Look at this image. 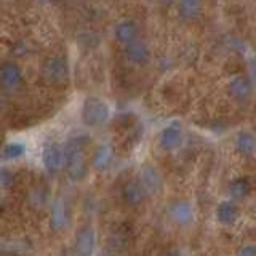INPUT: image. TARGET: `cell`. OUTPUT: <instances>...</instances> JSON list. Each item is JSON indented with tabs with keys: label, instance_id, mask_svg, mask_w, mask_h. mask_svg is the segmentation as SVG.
I'll use <instances>...</instances> for the list:
<instances>
[{
	"label": "cell",
	"instance_id": "obj_1",
	"mask_svg": "<svg viewBox=\"0 0 256 256\" xmlns=\"http://www.w3.org/2000/svg\"><path fill=\"white\" fill-rule=\"evenodd\" d=\"M90 138L86 134L70 136L64 144V170L72 181H80L86 174V150Z\"/></svg>",
	"mask_w": 256,
	"mask_h": 256
},
{
	"label": "cell",
	"instance_id": "obj_2",
	"mask_svg": "<svg viewBox=\"0 0 256 256\" xmlns=\"http://www.w3.org/2000/svg\"><path fill=\"white\" fill-rule=\"evenodd\" d=\"M112 116L109 102L96 94H88L80 108V118L86 128H100L104 126Z\"/></svg>",
	"mask_w": 256,
	"mask_h": 256
},
{
	"label": "cell",
	"instance_id": "obj_3",
	"mask_svg": "<svg viewBox=\"0 0 256 256\" xmlns=\"http://www.w3.org/2000/svg\"><path fill=\"white\" fill-rule=\"evenodd\" d=\"M40 76L50 85H62L69 80L70 68L68 58L61 54H53L42 62L40 66Z\"/></svg>",
	"mask_w": 256,
	"mask_h": 256
},
{
	"label": "cell",
	"instance_id": "obj_4",
	"mask_svg": "<svg viewBox=\"0 0 256 256\" xmlns=\"http://www.w3.org/2000/svg\"><path fill=\"white\" fill-rule=\"evenodd\" d=\"M166 216L173 226L180 229H189L194 226L197 218L196 205L188 198H176L168 205Z\"/></svg>",
	"mask_w": 256,
	"mask_h": 256
},
{
	"label": "cell",
	"instance_id": "obj_5",
	"mask_svg": "<svg viewBox=\"0 0 256 256\" xmlns=\"http://www.w3.org/2000/svg\"><path fill=\"white\" fill-rule=\"evenodd\" d=\"M184 144V130L180 122H170L166 124L157 134V148L166 152V154H173V152L180 150Z\"/></svg>",
	"mask_w": 256,
	"mask_h": 256
},
{
	"label": "cell",
	"instance_id": "obj_6",
	"mask_svg": "<svg viewBox=\"0 0 256 256\" xmlns=\"http://www.w3.org/2000/svg\"><path fill=\"white\" fill-rule=\"evenodd\" d=\"M136 178H138V181L141 182V186L148 192L149 197H156L158 194H162V190L165 189L164 174L154 164H149V162L142 164L140 166V172Z\"/></svg>",
	"mask_w": 256,
	"mask_h": 256
},
{
	"label": "cell",
	"instance_id": "obj_7",
	"mask_svg": "<svg viewBox=\"0 0 256 256\" xmlns=\"http://www.w3.org/2000/svg\"><path fill=\"white\" fill-rule=\"evenodd\" d=\"M96 252V230L92 224H84L76 230L74 236V254L76 256H94Z\"/></svg>",
	"mask_w": 256,
	"mask_h": 256
},
{
	"label": "cell",
	"instance_id": "obj_8",
	"mask_svg": "<svg viewBox=\"0 0 256 256\" xmlns=\"http://www.w3.org/2000/svg\"><path fill=\"white\" fill-rule=\"evenodd\" d=\"M24 84V72L16 61L6 60L0 64V85L8 92L20 90Z\"/></svg>",
	"mask_w": 256,
	"mask_h": 256
},
{
	"label": "cell",
	"instance_id": "obj_9",
	"mask_svg": "<svg viewBox=\"0 0 256 256\" xmlns=\"http://www.w3.org/2000/svg\"><path fill=\"white\" fill-rule=\"evenodd\" d=\"M42 165L48 174H58L64 170V146L58 142H48L42 149Z\"/></svg>",
	"mask_w": 256,
	"mask_h": 256
},
{
	"label": "cell",
	"instance_id": "obj_10",
	"mask_svg": "<svg viewBox=\"0 0 256 256\" xmlns=\"http://www.w3.org/2000/svg\"><path fill=\"white\" fill-rule=\"evenodd\" d=\"M254 85L248 74H236L228 80V93L236 102H246L253 96Z\"/></svg>",
	"mask_w": 256,
	"mask_h": 256
},
{
	"label": "cell",
	"instance_id": "obj_11",
	"mask_svg": "<svg viewBox=\"0 0 256 256\" xmlns=\"http://www.w3.org/2000/svg\"><path fill=\"white\" fill-rule=\"evenodd\" d=\"M69 206L66 198L58 196L53 198L50 205V214H48V224L53 232H62L69 226Z\"/></svg>",
	"mask_w": 256,
	"mask_h": 256
},
{
	"label": "cell",
	"instance_id": "obj_12",
	"mask_svg": "<svg viewBox=\"0 0 256 256\" xmlns=\"http://www.w3.org/2000/svg\"><path fill=\"white\" fill-rule=\"evenodd\" d=\"M140 22L133 18H122L114 24L112 29V36H114L116 42L120 45H130L136 40H140Z\"/></svg>",
	"mask_w": 256,
	"mask_h": 256
},
{
	"label": "cell",
	"instance_id": "obj_13",
	"mask_svg": "<svg viewBox=\"0 0 256 256\" xmlns=\"http://www.w3.org/2000/svg\"><path fill=\"white\" fill-rule=\"evenodd\" d=\"M214 220L220 226L224 228H230L240 220L242 216V210H240V205L230 198H222L218 202V205L214 206Z\"/></svg>",
	"mask_w": 256,
	"mask_h": 256
},
{
	"label": "cell",
	"instance_id": "obj_14",
	"mask_svg": "<svg viewBox=\"0 0 256 256\" xmlns=\"http://www.w3.org/2000/svg\"><path fill=\"white\" fill-rule=\"evenodd\" d=\"M148 197H149L148 192L144 190L138 178H132L125 181L122 189H120V198H122V202L130 208L141 206L148 200Z\"/></svg>",
	"mask_w": 256,
	"mask_h": 256
},
{
	"label": "cell",
	"instance_id": "obj_15",
	"mask_svg": "<svg viewBox=\"0 0 256 256\" xmlns=\"http://www.w3.org/2000/svg\"><path fill=\"white\" fill-rule=\"evenodd\" d=\"M116 160V150L110 142H101L96 146L92 154V166L96 172H108L114 165Z\"/></svg>",
	"mask_w": 256,
	"mask_h": 256
},
{
	"label": "cell",
	"instance_id": "obj_16",
	"mask_svg": "<svg viewBox=\"0 0 256 256\" xmlns=\"http://www.w3.org/2000/svg\"><path fill=\"white\" fill-rule=\"evenodd\" d=\"M124 54L128 62H132L133 66H146L150 61V48L144 40H136V42L124 46Z\"/></svg>",
	"mask_w": 256,
	"mask_h": 256
},
{
	"label": "cell",
	"instance_id": "obj_17",
	"mask_svg": "<svg viewBox=\"0 0 256 256\" xmlns=\"http://www.w3.org/2000/svg\"><path fill=\"white\" fill-rule=\"evenodd\" d=\"M234 149L238 156L242 157H253L256 156V134L254 132L244 128L238 130L234 136Z\"/></svg>",
	"mask_w": 256,
	"mask_h": 256
},
{
	"label": "cell",
	"instance_id": "obj_18",
	"mask_svg": "<svg viewBox=\"0 0 256 256\" xmlns=\"http://www.w3.org/2000/svg\"><path fill=\"white\" fill-rule=\"evenodd\" d=\"M252 190H253L252 180L246 178V176H237V178L230 180L228 184V194H229L228 198L240 204L252 194Z\"/></svg>",
	"mask_w": 256,
	"mask_h": 256
},
{
	"label": "cell",
	"instance_id": "obj_19",
	"mask_svg": "<svg viewBox=\"0 0 256 256\" xmlns=\"http://www.w3.org/2000/svg\"><path fill=\"white\" fill-rule=\"evenodd\" d=\"M204 5L197 2V0H184V2H180L176 5V12H178V16L184 21H192L197 20L200 14H202Z\"/></svg>",
	"mask_w": 256,
	"mask_h": 256
},
{
	"label": "cell",
	"instance_id": "obj_20",
	"mask_svg": "<svg viewBox=\"0 0 256 256\" xmlns=\"http://www.w3.org/2000/svg\"><path fill=\"white\" fill-rule=\"evenodd\" d=\"M26 150L28 146L22 141H10L0 150V160L2 162H14V160H20L21 157H24Z\"/></svg>",
	"mask_w": 256,
	"mask_h": 256
},
{
	"label": "cell",
	"instance_id": "obj_21",
	"mask_svg": "<svg viewBox=\"0 0 256 256\" xmlns=\"http://www.w3.org/2000/svg\"><path fill=\"white\" fill-rule=\"evenodd\" d=\"M14 182V174L8 166H0V192L8 190Z\"/></svg>",
	"mask_w": 256,
	"mask_h": 256
},
{
	"label": "cell",
	"instance_id": "obj_22",
	"mask_svg": "<svg viewBox=\"0 0 256 256\" xmlns=\"http://www.w3.org/2000/svg\"><path fill=\"white\" fill-rule=\"evenodd\" d=\"M236 256H256V244L254 242H246L238 248Z\"/></svg>",
	"mask_w": 256,
	"mask_h": 256
},
{
	"label": "cell",
	"instance_id": "obj_23",
	"mask_svg": "<svg viewBox=\"0 0 256 256\" xmlns=\"http://www.w3.org/2000/svg\"><path fill=\"white\" fill-rule=\"evenodd\" d=\"M248 69H250V74H248V77L252 78V82L256 88V56H253V58L250 60V64H248Z\"/></svg>",
	"mask_w": 256,
	"mask_h": 256
},
{
	"label": "cell",
	"instance_id": "obj_24",
	"mask_svg": "<svg viewBox=\"0 0 256 256\" xmlns=\"http://www.w3.org/2000/svg\"><path fill=\"white\" fill-rule=\"evenodd\" d=\"M166 256H190V253L186 250V248H182V246H176L173 248V250L168 252Z\"/></svg>",
	"mask_w": 256,
	"mask_h": 256
},
{
	"label": "cell",
	"instance_id": "obj_25",
	"mask_svg": "<svg viewBox=\"0 0 256 256\" xmlns=\"http://www.w3.org/2000/svg\"><path fill=\"white\" fill-rule=\"evenodd\" d=\"M96 256H108V254H104V253H100V254H96Z\"/></svg>",
	"mask_w": 256,
	"mask_h": 256
},
{
	"label": "cell",
	"instance_id": "obj_26",
	"mask_svg": "<svg viewBox=\"0 0 256 256\" xmlns=\"http://www.w3.org/2000/svg\"><path fill=\"white\" fill-rule=\"evenodd\" d=\"M254 42H256V32H254Z\"/></svg>",
	"mask_w": 256,
	"mask_h": 256
}]
</instances>
